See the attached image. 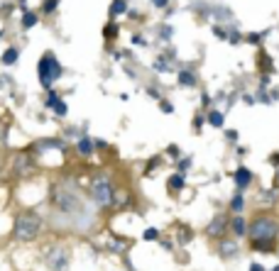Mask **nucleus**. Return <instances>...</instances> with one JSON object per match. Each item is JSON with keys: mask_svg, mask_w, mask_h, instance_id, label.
Segmentation results:
<instances>
[{"mask_svg": "<svg viewBox=\"0 0 279 271\" xmlns=\"http://www.w3.org/2000/svg\"><path fill=\"white\" fill-rule=\"evenodd\" d=\"M208 122H211L213 127H220V125H223V115H220L218 110H213V113H208Z\"/></svg>", "mask_w": 279, "mask_h": 271, "instance_id": "obj_16", "label": "nucleus"}, {"mask_svg": "<svg viewBox=\"0 0 279 271\" xmlns=\"http://www.w3.org/2000/svg\"><path fill=\"white\" fill-rule=\"evenodd\" d=\"M22 25H25V27L37 25V15H35V13H27V15H25V20H22Z\"/></svg>", "mask_w": 279, "mask_h": 271, "instance_id": "obj_20", "label": "nucleus"}, {"mask_svg": "<svg viewBox=\"0 0 279 271\" xmlns=\"http://www.w3.org/2000/svg\"><path fill=\"white\" fill-rule=\"evenodd\" d=\"M169 186H172L174 191H181V188H184V178H181V176H172V178H169Z\"/></svg>", "mask_w": 279, "mask_h": 271, "instance_id": "obj_18", "label": "nucleus"}, {"mask_svg": "<svg viewBox=\"0 0 279 271\" xmlns=\"http://www.w3.org/2000/svg\"><path fill=\"white\" fill-rule=\"evenodd\" d=\"M54 203L59 205L61 213H79L81 210V203L74 193L64 191V188H54Z\"/></svg>", "mask_w": 279, "mask_h": 271, "instance_id": "obj_5", "label": "nucleus"}, {"mask_svg": "<svg viewBox=\"0 0 279 271\" xmlns=\"http://www.w3.org/2000/svg\"><path fill=\"white\" fill-rule=\"evenodd\" d=\"M274 198H277V188H269L267 193H262V200H264V203H272Z\"/></svg>", "mask_w": 279, "mask_h": 271, "instance_id": "obj_21", "label": "nucleus"}, {"mask_svg": "<svg viewBox=\"0 0 279 271\" xmlns=\"http://www.w3.org/2000/svg\"><path fill=\"white\" fill-rule=\"evenodd\" d=\"M57 103H59V98H57V93H54V91H49V98H47V105H49V108H54Z\"/></svg>", "mask_w": 279, "mask_h": 271, "instance_id": "obj_25", "label": "nucleus"}, {"mask_svg": "<svg viewBox=\"0 0 279 271\" xmlns=\"http://www.w3.org/2000/svg\"><path fill=\"white\" fill-rule=\"evenodd\" d=\"M125 10V3H122V0H115V3H113V15H120Z\"/></svg>", "mask_w": 279, "mask_h": 271, "instance_id": "obj_22", "label": "nucleus"}, {"mask_svg": "<svg viewBox=\"0 0 279 271\" xmlns=\"http://www.w3.org/2000/svg\"><path fill=\"white\" fill-rule=\"evenodd\" d=\"M42 232V217L37 213H22L15 217V225H13V237L18 242H32L37 239Z\"/></svg>", "mask_w": 279, "mask_h": 271, "instance_id": "obj_1", "label": "nucleus"}, {"mask_svg": "<svg viewBox=\"0 0 279 271\" xmlns=\"http://www.w3.org/2000/svg\"><path fill=\"white\" fill-rule=\"evenodd\" d=\"M242 208H245V200H242V193H235V198L230 200V210L240 215V213H242Z\"/></svg>", "mask_w": 279, "mask_h": 271, "instance_id": "obj_13", "label": "nucleus"}, {"mask_svg": "<svg viewBox=\"0 0 279 271\" xmlns=\"http://www.w3.org/2000/svg\"><path fill=\"white\" fill-rule=\"evenodd\" d=\"M250 181H252V171L245 169V166H240V169L235 171V186H238V193H242V191L250 186Z\"/></svg>", "mask_w": 279, "mask_h": 271, "instance_id": "obj_8", "label": "nucleus"}, {"mask_svg": "<svg viewBox=\"0 0 279 271\" xmlns=\"http://www.w3.org/2000/svg\"><path fill=\"white\" fill-rule=\"evenodd\" d=\"M152 3H155L157 8H164V5H167V0H152Z\"/></svg>", "mask_w": 279, "mask_h": 271, "instance_id": "obj_31", "label": "nucleus"}, {"mask_svg": "<svg viewBox=\"0 0 279 271\" xmlns=\"http://www.w3.org/2000/svg\"><path fill=\"white\" fill-rule=\"evenodd\" d=\"M105 37H108V39H113V37H118V27H115V25H110V27H105Z\"/></svg>", "mask_w": 279, "mask_h": 271, "instance_id": "obj_24", "label": "nucleus"}, {"mask_svg": "<svg viewBox=\"0 0 279 271\" xmlns=\"http://www.w3.org/2000/svg\"><path fill=\"white\" fill-rule=\"evenodd\" d=\"M169 154H172V156H179V147L172 144V147H169Z\"/></svg>", "mask_w": 279, "mask_h": 271, "instance_id": "obj_29", "label": "nucleus"}, {"mask_svg": "<svg viewBox=\"0 0 279 271\" xmlns=\"http://www.w3.org/2000/svg\"><path fill=\"white\" fill-rule=\"evenodd\" d=\"M162 110H164V113H172L174 108H172V103H167V100H164V103H162Z\"/></svg>", "mask_w": 279, "mask_h": 271, "instance_id": "obj_27", "label": "nucleus"}, {"mask_svg": "<svg viewBox=\"0 0 279 271\" xmlns=\"http://www.w3.org/2000/svg\"><path fill=\"white\" fill-rule=\"evenodd\" d=\"M189 164H191V159H186V161H181V166H179V169H181V174H186V169H189Z\"/></svg>", "mask_w": 279, "mask_h": 271, "instance_id": "obj_28", "label": "nucleus"}, {"mask_svg": "<svg viewBox=\"0 0 279 271\" xmlns=\"http://www.w3.org/2000/svg\"><path fill=\"white\" fill-rule=\"evenodd\" d=\"M15 61H18V49H8V52L3 54V64L10 66V64H15Z\"/></svg>", "mask_w": 279, "mask_h": 271, "instance_id": "obj_15", "label": "nucleus"}, {"mask_svg": "<svg viewBox=\"0 0 279 271\" xmlns=\"http://www.w3.org/2000/svg\"><path fill=\"white\" fill-rule=\"evenodd\" d=\"M30 169V156L27 154H18L15 159V174H25Z\"/></svg>", "mask_w": 279, "mask_h": 271, "instance_id": "obj_11", "label": "nucleus"}, {"mask_svg": "<svg viewBox=\"0 0 279 271\" xmlns=\"http://www.w3.org/2000/svg\"><path fill=\"white\" fill-rule=\"evenodd\" d=\"M228 225L233 227V232H235L238 237H242V234L247 232V225H245V220H242L240 215H235V217H233V222H228Z\"/></svg>", "mask_w": 279, "mask_h": 271, "instance_id": "obj_9", "label": "nucleus"}, {"mask_svg": "<svg viewBox=\"0 0 279 271\" xmlns=\"http://www.w3.org/2000/svg\"><path fill=\"white\" fill-rule=\"evenodd\" d=\"M228 139H238V132L235 130H228Z\"/></svg>", "mask_w": 279, "mask_h": 271, "instance_id": "obj_32", "label": "nucleus"}, {"mask_svg": "<svg viewBox=\"0 0 279 271\" xmlns=\"http://www.w3.org/2000/svg\"><path fill=\"white\" fill-rule=\"evenodd\" d=\"M277 232H279L277 220H272V217H267V215H264V217H257V220L247 227V234H250L252 242H274Z\"/></svg>", "mask_w": 279, "mask_h": 271, "instance_id": "obj_2", "label": "nucleus"}, {"mask_svg": "<svg viewBox=\"0 0 279 271\" xmlns=\"http://www.w3.org/2000/svg\"><path fill=\"white\" fill-rule=\"evenodd\" d=\"M189 239H191V232H189V230H186V232H181V242H189Z\"/></svg>", "mask_w": 279, "mask_h": 271, "instance_id": "obj_30", "label": "nucleus"}, {"mask_svg": "<svg viewBox=\"0 0 279 271\" xmlns=\"http://www.w3.org/2000/svg\"><path fill=\"white\" fill-rule=\"evenodd\" d=\"M250 271H264V269H262L259 264H252V266H250Z\"/></svg>", "mask_w": 279, "mask_h": 271, "instance_id": "obj_33", "label": "nucleus"}, {"mask_svg": "<svg viewBox=\"0 0 279 271\" xmlns=\"http://www.w3.org/2000/svg\"><path fill=\"white\" fill-rule=\"evenodd\" d=\"M252 249L255 252H272V242H252Z\"/></svg>", "mask_w": 279, "mask_h": 271, "instance_id": "obj_17", "label": "nucleus"}, {"mask_svg": "<svg viewBox=\"0 0 279 271\" xmlns=\"http://www.w3.org/2000/svg\"><path fill=\"white\" fill-rule=\"evenodd\" d=\"M272 271H279V266H274V269H272Z\"/></svg>", "mask_w": 279, "mask_h": 271, "instance_id": "obj_35", "label": "nucleus"}, {"mask_svg": "<svg viewBox=\"0 0 279 271\" xmlns=\"http://www.w3.org/2000/svg\"><path fill=\"white\" fill-rule=\"evenodd\" d=\"M47 261H49V269H52V271H66V266H69V254H66V249H61V247H52V249L47 252Z\"/></svg>", "mask_w": 279, "mask_h": 271, "instance_id": "obj_6", "label": "nucleus"}, {"mask_svg": "<svg viewBox=\"0 0 279 271\" xmlns=\"http://www.w3.org/2000/svg\"><path fill=\"white\" fill-rule=\"evenodd\" d=\"M0 137H3V125H0Z\"/></svg>", "mask_w": 279, "mask_h": 271, "instance_id": "obj_34", "label": "nucleus"}, {"mask_svg": "<svg viewBox=\"0 0 279 271\" xmlns=\"http://www.w3.org/2000/svg\"><path fill=\"white\" fill-rule=\"evenodd\" d=\"M179 83H181V86H194V83H196V76H194L191 71H181V74H179Z\"/></svg>", "mask_w": 279, "mask_h": 271, "instance_id": "obj_14", "label": "nucleus"}, {"mask_svg": "<svg viewBox=\"0 0 279 271\" xmlns=\"http://www.w3.org/2000/svg\"><path fill=\"white\" fill-rule=\"evenodd\" d=\"M220 254H223L225 259H230V256H235V254H238V244H235V242H230V239H225V242H220Z\"/></svg>", "mask_w": 279, "mask_h": 271, "instance_id": "obj_10", "label": "nucleus"}, {"mask_svg": "<svg viewBox=\"0 0 279 271\" xmlns=\"http://www.w3.org/2000/svg\"><path fill=\"white\" fill-rule=\"evenodd\" d=\"M91 198H93L100 208H108V205L113 203V186H110V181H108L103 174L93 178V183H91Z\"/></svg>", "mask_w": 279, "mask_h": 271, "instance_id": "obj_4", "label": "nucleus"}, {"mask_svg": "<svg viewBox=\"0 0 279 271\" xmlns=\"http://www.w3.org/2000/svg\"><path fill=\"white\" fill-rule=\"evenodd\" d=\"M225 227H228V220H225V215L220 213V215H216V217L208 222L206 234H208V237H220V234L225 232Z\"/></svg>", "mask_w": 279, "mask_h": 271, "instance_id": "obj_7", "label": "nucleus"}, {"mask_svg": "<svg viewBox=\"0 0 279 271\" xmlns=\"http://www.w3.org/2000/svg\"><path fill=\"white\" fill-rule=\"evenodd\" d=\"M142 237H145L147 242H152V239H157V237H159V232H157L155 227H147V230L142 232Z\"/></svg>", "mask_w": 279, "mask_h": 271, "instance_id": "obj_19", "label": "nucleus"}, {"mask_svg": "<svg viewBox=\"0 0 279 271\" xmlns=\"http://www.w3.org/2000/svg\"><path fill=\"white\" fill-rule=\"evenodd\" d=\"M277 181H279V169H277Z\"/></svg>", "mask_w": 279, "mask_h": 271, "instance_id": "obj_36", "label": "nucleus"}, {"mask_svg": "<svg viewBox=\"0 0 279 271\" xmlns=\"http://www.w3.org/2000/svg\"><path fill=\"white\" fill-rule=\"evenodd\" d=\"M54 110H57V115H66V105H64L61 100H59V103L54 105Z\"/></svg>", "mask_w": 279, "mask_h": 271, "instance_id": "obj_26", "label": "nucleus"}, {"mask_svg": "<svg viewBox=\"0 0 279 271\" xmlns=\"http://www.w3.org/2000/svg\"><path fill=\"white\" fill-rule=\"evenodd\" d=\"M37 71H40V81H42V86H44V88H49V86H52V83L61 76V66H59V61H57V57H54V54L42 57V61H40Z\"/></svg>", "mask_w": 279, "mask_h": 271, "instance_id": "obj_3", "label": "nucleus"}, {"mask_svg": "<svg viewBox=\"0 0 279 271\" xmlns=\"http://www.w3.org/2000/svg\"><path fill=\"white\" fill-rule=\"evenodd\" d=\"M57 5H59V0H44V10H47V13H52Z\"/></svg>", "mask_w": 279, "mask_h": 271, "instance_id": "obj_23", "label": "nucleus"}, {"mask_svg": "<svg viewBox=\"0 0 279 271\" xmlns=\"http://www.w3.org/2000/svg\"><path fill=\"white\" fill-rule=\"evenodd\" d=\"M79 154H81V156L93 154V142H91L88 137H81V139H79Z\"/></svg>", "mask_w": 279, "mask_h": 271, "instance_id": "obj_12", "label": "nucleus"}]
</instances>
